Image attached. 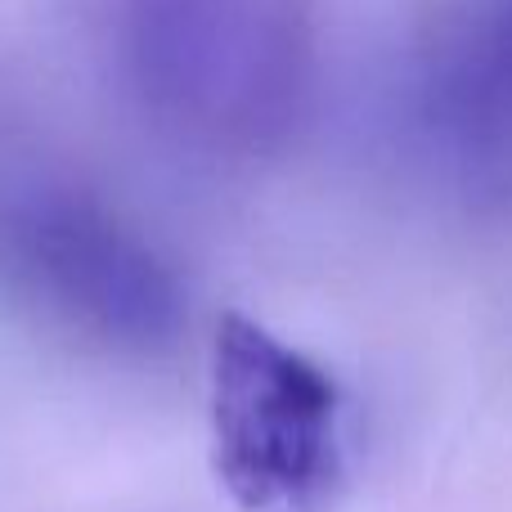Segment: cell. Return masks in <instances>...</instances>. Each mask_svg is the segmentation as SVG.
<instances>
[{"instance_id": "obj_1", "label": "cell", "mask_w": 512, "mask_h": 512, "mask_svg": "<svg viewBox=\"0 0 512 512\" xmlns=\"http://www.w3.org/2000/svg\"><path fill=\"white\" fill-rule=\"evenodd\" d=\"M306 0H117V54L158 126L207 149H261L310 95Z\"/></svg>"}, {"instance_id": "obj_2", "label": "cell", "mask_w": 512, "mask_h": 512, "mask_svg": "<svg viewBox=\"0 0 512 512\" xmlns=\"http://www.w3.org/2000/svg\"><path fill=\"white\" fill-rule=\"evenodd\" d=\"M212 472L239 512H333L346 490V396L301 346L225 310L207 346Z\"/></svg>"}, {"instance_id": "obj_3", "label": "cell", "mask_w": 512, "mask_h": 512, "mask_svg": "<svg viewBox=\"0 0 512 512\" xmlns=\"http://www.w3.org/2000/svg\"><path fill=\"white\" fill-rule=\"evenodd\" d=\"M5 252L50 315L122 351H162L185 328V292L117 212L72 189H41L9 216Z\"/></svg>"}, {"instance_id": "obj_4", "label": "cell", "mask_w": 512, "mask_h": 512, "mask_svg": "<svg viewBox=\"0 0 512 512\" xmlns=\"http://www.w3.org/2000/svg\"><path fill=\"white\" fill-rule=\"evenodd\" d=\"M427 117L445 167L481 203H512V0H481L432 72Z\"/></svg>"}]
</instances>
